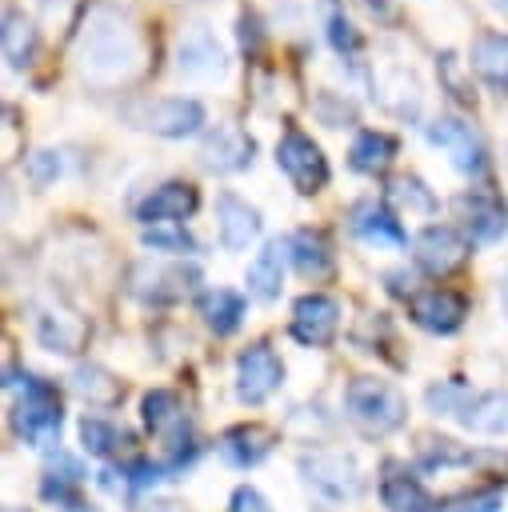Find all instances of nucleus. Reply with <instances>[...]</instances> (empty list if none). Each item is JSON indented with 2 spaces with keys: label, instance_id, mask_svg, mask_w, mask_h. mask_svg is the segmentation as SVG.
Masks as SVG:
<instances>
[{
  "label": "nucleus",
  "instance_id": "f257e3e1",
  "mask_svg": "<svg viewBox=\"0 0 508 512\" xmlns=\"http://www.w3.org/2000/svg\"><path fill=\"white\" fill-rule=\"evenodd\" d=\"M76 72L92 88H120L144 72V36L128 12L112 4H92L76 32Z\"/></svg>",
  "mask_w": 508,
  "mask_h": 512
},
{
  "label": "nucleus",
  "instance_id": "f03ea898",
  "mask_svg": "<svg viewBox=\"0 0 508 512\" xmlns=\"http://www.w3.org/2000/svg\"><path fill=\"white\" fill-rule=\"evenodd\" d=\"M344 408H348L352 424L364 428L368 436H388L408 416V404H404L400 388L380 380V376H356L344 392Z\"/></svg>",
  "mask_w": 508,
  "mask_h": 512
},
{
  "label": "nucleus",
  "instance_id": "7ed1b4c3",
  "mask_svg": "<svg viewBox=\"0 0 508 512\" xmlns=\"http://www.w3.org/2000/svg\"><path fill=\"white\" fill-rule=\"evenodd\" d=\"M124 120L140 132H152L164 140H184L204 128V104L192 96H148V100H132L124 108Z\"/></svg>",
  "mask_w": 508,
  "mask_h": 512
},
{
  "label": "nucleus",
  "instance_id": "20e7f679",
  "mask_svg": "<svg viewBox=\"0 0 508 512\" xmlns=\"http://www.w3.org/2000/svg\"><path fill=\"white\" fill-rule=\"evenodd\" d=\"M200 268L192 260H140L128 272V292L144 304H180L188 292H196Z\"/></svg>",
  "mask_w": 508,
  "mask_h": 512
},
{
  "label": "nucleus",
  "instance_id": "39448f33",
  "mask_svg": "<svg viewBox=\"0 0 508 512\" xmlns=\"http://www.w3.org/2000/svg\"><path fill=\"white\" fill-rule=\"evenodd\" d=\"M60 420H64V408H60L56 384H48L40 376H24V396L12 408L16 432L28 444H52L60 436Z\"/></svg>",
  "mask_w": 508,
  "mask_h": 512
},
{
  "label": "nucleus",
  "instance_id": "423d86ee",
  "mask_svg": "<svg viewBox=\"0 0 508 512\" xmlns=\"http://www.w3.org/2000/svg\"><path fill=\"white\" fill-rule=\"evenodd\" d=\"M276 168L292 180V188L300 192V196H316L324 184H328V156H324V148L308 136V132H300V128H288L280 140H276Z\"/></svg>",
  "mask_w": 508,
  "mask_h": 512
},
{
  "label": "nucleus",
  "instance_id": "0eeeda50",
  "mask_svg": "<svg viewBox=\"0 0 508 512\" xmlns=\"http://www.w3.org/2000/svg\"><path fill=\"white\" fill-rule=\"evenodd\" d=\"M424 136H428V144H436V148L448 152V160H452L456 172L480 176V172L488 168L484 136H480L468 120H460V116H440V120H432V124L424 128Z\"/></svg>",
  "mask_w": 508,
  "mask_h": 512
},
{
  "label": "nucleus",
  "instance_id": "6e6552de",
  "mask_svg": "<svg viewBox=\"0 0 508 512\" xmlns=\"http://www.w3.org/2000/svg\"><path fill=\"white\" fill-rule=\"evenodd\" d=\"M176 68L188 80H224L228 76V52L208 24H188L176 36Z\"/></svg>",
  "mask_w": 508,
  "mask_h": 512
},
{
  "label": "nucleus",
  "instance_id": "1a4fd4ad",
  "mask_svg": "<svg viewBox=\"0 0 508 512\" xmlns=\"http://www.w3.org/2000/svg\"><path fill=\"white\" fill-rule=\"evenodd\" d=\"M284 384V364L272 352V344L256 340L236 356V396L244 404H264Z\"/></svg>",
  "mask_w": 508,
  "mask_h": 512
},
{
  "label": "nucleus",
  "instance_id": "9d476101",
  "mask_svg": "<svg viewBox=\"0 0 508 512\" xmlns=\"http://www.w3.org/2000/svg\"><path fill=\"white\" fill-rule=\"evenodd\" d=\"M300 472L328 500H356L360 488H364L360 468H356V460L348 452H304L300 456Z\"/></svg>",
  "mask_w": 508,
  "mask_h": 512
},
{
  "label": "nucleus",
  "instance_id": "9b49d317",
  "mask_svg": "<svg viewBox=\"0 0 508 512\" xmlns=\"http://www.w3.org/2000/svg\"><path fill=\"white\" fill-rule=\"evenodd\" d=\"M252 160H256V140L236 124H216L200 140V168L204 172L232 176V172L252 168Z\"/></svg>",
  "mask_w": 508,
  "mask_h": 512
},
{
  "label": "nucleus",
  "instance_id": "f8f14e48",
  "mask_svg": "<svg viewBox=\"0 0 508 512\" xmlns=\"http://www.w3.org/2000/svg\"><path fill=\"white\" fill-rule=\"evenodd\" d=\"M468 252H472V244L456 228H448V224H428L412 240V260L428 276H448V272L464 268Z\"/></svg>",
  "mask_w": 508,
  "mask_h": 512
},
{
  "label": "nucleus",
  "instance_id": "ddd939ff",
  "mask_svg": "<svg viewBox=\"0 0 508 512\" xmlns=\"http://www.w3.org/2000/svg\"><path fill=\"white\" fill-rule=\"evenodd\" d=\"M292 340H300L304 348H324L336 340L340 332V304L324 292H304L292 304V324H288Z\"/></svg>",
  "mask_w": 508,
  "mask_h": 512
},
{
  "label": "nucleus",
  "instance_id": "4468645a",
  "mask_svg": "<svg viewBox=\"0 0 508 512\" xmlns=\"http://www.w3.org/2000/svg\"><path fill=\"white\" fill-rule=\"evenodd\" d=\"M408 316L432 336H452L468 316V300L452 288H420L408 296Z\"/></svg>",
  "mask_w": 508,
  "mask_h": 512
},
{
  "label": "nucleus",
  "instance_id": "2eb2a0df",
  "mask_svg": "<svg viewBox=\"0 0 508 512\" xmlns=\"http://www.w3.org/2000/svg\"><path fill=\"white\" fill-rule=\"evenodd\" d=\"M36 340L48 348V352H64V356H76L84 344H88V320L76 316L72 308L56 304V300H44L36 304Z\"/></svg>",
  "mask_w": 508,
  "mask_h": 512
},
{
  "label": "nucleus",
  "instance_id": "dca6fc26",
  "mask_svg": "<svg viewBox=\"0 0 508 512\" xmlns=\"http://www.w3.org/2000/svg\"><path fill=\"white\" fill-rule=\"evenodd\" d=\"M196 208H200L196 184H188V180H164L160 188H152V192L136 204V220H140L144 228L180 224V220H188Z\"/></svg>",
  "mask_w": 508,
  "mask_h": 512
},
{
  "label": "nucleus",
  "instance_id": "f3484780",
  "mask_svg": "<svg viewBox=\"0 0 508 512\" xmlns=\"http://www.w3.org/2000/svg\"><path fill=\"white\" fill-rule=\"evenodd\" d=\"M456 212H460V220L476 244H496L508 236V204L496 192L472 188V192L456 196Z\"/></svg>",
  "mask_w": 508,
  "mask_h": 512
},
{
  "label": "nucleus",
  "instance_id": "a211bd4d",
  "mask_svg": "<svg viewBox=\"0 0 508 512\" xmlns=\"http://www.w3.org/2000/svg\"><path fill=\"white\" fill-rule=\"evenodd\" d=\"M216 232H220V244L228 252H240L260 236V212L244 196L220 192L216 196Z\"/></svg>",
  "mask_w": 508,
  "mask_h": 512
},
{
  "label": "nucleus",
  "instance_id": "6ab92c4d",
  "mask_svg": "<svg viewBox=\"0 0 508 512\" xmlns=\"http://www.w3.org/2000/svg\"><path fill=\"white\" fill-rule=\"evenodd\" d=\"M348 228H352L364 244H376V248H404V244H408L400 220H396L380 200H356L352 212H348Z\"/></svg>",
  "mask_w": 508,
  "mask_h": 512
},
{
  "label": "nucleus",
  "instance_id": "aec40b11",
  "mask_svg": "<svg viewBox=\"0 0 508 512\" xmlns=\"http://www.w3.org/2000/svg\"><path fill=\"white\" fill-rule=\"evenodd\" d=\"M380 500H384L388 512H440V504L424 492V484L404 464H384Z\"/></svg>",
  "mask_w": 508,
  "mask_h": 512
},
{
  "label": "nucleus",
  "instance_id": "412c9836",
  "mask_svg": "<svg viewBox=\"0 0 508 512\" xmlns=\"http://www.w3.org/2000/svg\"><path fill=\"white\" fill-rule=\"evenodd\" d=\"M284 268H288V240H268L256 260L248 264V292L264 304L280 300V288H284Z\"/></svg>",
  "mask_w": 508,
  "mask_h": 512
},
{
  "label": "nucleus",
  "instance_id": "4be33fe9",
  "mask_svg": "<svg viewBox=\"0 0 508 512\" xmlns=\"http://www.w3.org/2000/svg\"><path fill=\"white\" fill-rule=\"evenodd\" d=\"M272 444H276V436H272V428H264V424H236V428H228L224 436H220V456H224V464H232V468H252V464H260L268 452H272Z\"/></svg>",
  "mask_w": 508,
  "mask_h": 512
},
{
  "label": "nucleus",
  "instance_id": "5701e85b",
  "mask_svg": "<svg viewBox=\"0 0 508 512\" xmlns=\"http://www.w3.org/2000/svg\"><path fill=\"white\" fill-rule=\"evenodd\" d=\"M376 100H380V108H388L392 116L416 120V116H420V104H424V92H420V80H416L408 68H384V72L376 76Z\"/></svg>",
  "mask_w": 508,
  "mask_h": 512
},
{
  "label": "nucleus",
  "instance_id": "b1692460",
  "mask_svg": "<svg viewBox=\"0 0 508 512\" xmlns=\"http://www.w3.org/2000/svg\"><path fill=\"white\" fill-rule=\"evenodd\" d=\"M288 256H292V264H296V272H300L304 280H328L332 268H336L332 244H328V236L316 232V228L292 232V236H288Z\"/></svg>",
  "mask_w": 508,
  "mask_h": 512
},
{
  "label": "nucleus",
  "instance_id": "393cba45",
  "mask_svg": "<svg viewBox=\"0 0 508 512\" xmlns=\"http://www.w3.org/2000/svg\"><path fill=\"white\" fill-rule=\"evenodd\" d=\"M472 72L492 88L508 96V32H480L472 40V56H468Z\"/></svg>",
  "mask_w": 508,
  "mask_h": 512
},
{
  "label": "nucleus",
  "instance_id": "a878e982",
  "mask_svg": "<svg viewBox=\"0 0 508 512\" xmlns=\"http://www.w3.org/2000/svg\"><path fill=\"white\" fill-rule=\"evenodd\" d=\"M0 48L8 68H28L40 52V28L32 24V16H24L20 8L4 12V28H0Z\"/></svg>",
  "mask_w": 508,
  "mask_h": 512
},
{
  "label": "nucleus",
  "instance_id": "bb28decb",
  "mask_svg": "<svg viewBox=\"0 0 508 512\" xmlns=\"http://www.w3.org/2000/svg\"><path fill=\"white\" fill-rule=\"evenodd\" d=\"M196 312H200V320H204L216 336H232V332L244 324L248 304H244V296L232 292V288H208V292H200Z\"/></svg>",
  "mask_w": 508,
  "mask_h": 512
},
{
  "label": "nucleus",
  "instance_id": "cd10ccee",
  "mask_svg": "<svg viewBox=\"0 0 508 512\" xmlns=\"http://www.w3.org/2000/svg\"><path fill=\"white\" fill-rule=\"evenodd\" d=\"M468 432L480 436H504L508 432V392H472L464 412L456 416Z\"/></svg>",
  "mask_w": 508,
  "mask_h": 512
},
{
  "label": "nucleus",
  "instance_id": "c85d7f7f",
  "mask_svg": "<svg viewBox=\"0 0 508 512\" xmlns=\"http://www.w3.org/2000/svg\"><path fill=\"white\" fill-rule=\"evenodd\" d=\"M396 152H400L396 136L376 132V128H364V132H356V140H352V148H348V164H352L356 172L376 176V172H384V168L396 160Z\"/></svg>",
  "mask_w": 508,
  "mask_h": 512
},
{
  "label": "nucleus",
  "instance_id": "c756f323",
  "mask_svg": "<svg viewBox=\"0 0 508 512\" xmlns=\"http://www.w3.org/2000/svg\"><path fill=\"white\" fill-rule=\"evenodd\" d=\"M68 380H72V392L84 396V400L96 404V408H112V404L124 396V384H120L104 364H76Z\"/></svg>",
  "mask_w": 508,
  "mask_h": 512
},
{
  "label": "nucleus",
  "instance_id": "7c9ffc66",
  "mask_svg": "<svg viewBox=\"0 0 508 512\" xmlns=\"http://www.w3.org/2000/svg\"><path fill=\"white\" fill-rule=\"evenodd\" d=\"M388 204H396V208L408 212V216H432V212H436L432 188H428L420 176H412V172H400V176L388 180Z\"/></svg>",
  "mask_w": 508,
  "mask_h": 512
},
{
  "label": "nucleus",
  "instance_id": "2f4dec72",
  "mask_svg": "<svg viewBox=\"0 0 508 512\" xmlns=\"http://www.w3.org/2000/svg\"><path fill=\"white\" fill-rule=\"evenodd\" d=\"M472 64L468 60H460L456 52H440L436 56V76H440V84L448 88V96L456 100V104H476V92H472Z\"/></svg>",
  "mask_w": 508,
  "mask_h": 512
},
{
  "label": "nucleus",
  "instance_id": "473e14b6",
  "mask_svg": "<svg viewBox=\"0 0 508 512\" xmlns=\"http://www.w3.org/2000/svg\"><path fill=\"white\" fill-rule=\"evenodd\" d=\"M144 248L152 252H172V256H196L200 252V240L184 228V224H156V228H144Z\"/></svg>",
  "mask_w": 508,
  "mask_h": 512
},
{
  "label": "nucleus",
  "instance_id": "72a5a7b5",
  "mask_svg": "<svg viewBox=\"0 0 508 512\" xmlns=\"http://www.w3.org/2000/svg\"><path fill=\"white\" fill-rule=\"evenodd\" d=\"M80 444H84V452H92V456H116L120 444H128V436L116 432V428H112L108 420H100V416H84V420H80Z\"/></svg>",
  "mask_w": 508,
  "mask_h": 512
},
{
  "label": "nucleus",
  "instance_id": "f704fd0d",
  "mask_svg": "<svg viewBox=\"0 0 508 512\" xmlns=\"http://www.w3.org/2000/svg\"><path fill=\"white\" fill-rule=\"evenodd\" d=\"M424 400H428V408L436 412V416H460L464 412V404L472 400V392L464 388V384H456V380H440V384H432L428 392H424Z\"/></svg>",
  "mask_w": 508,
  "mask_h": 512
},
{
  "label": "nucleus",
  "instance_id": "c9c22d12",
  "mask_svg": "<svg viewBox=\"0 0 508 512\" xmlns=\"http://www.w3.org/2000/svg\"><path fill=\"white\" fill-rule=\"evenodd\" d=\"M476 460L468 448H460L456 440H424L420 448V464L424 468H452V464H468Z\"/></svg>",
  "mask_w": 508,
  "mask_h": 512
},
{
  "label": "nucleus",
  "instance_id": "e433bc0d",
  "mask_svg": "<svg viewBox=\"0 0 508 512\" xmlns=\"http://www.w3.org/2000/svg\"><path fill=\"white\" fill-rule=\"evenodd\" d=\"M60 152L56 148H36V152H28L24 156V172H28V180L36 184V188H48L56 176H60Z\"/></svg>",
  "mask_w": 508,
  "mask_h": 512
},
{
  "label": "nucleus",
  "instance_id": "4c0bfd02",
  "mask_svg": "<svg viewBox=\"0 0 508 512\" xmlns=\"http://www.w3.org/2000/svg\"><path fill=\"white\" fill-rule=\"evenodd\" d=\"M328 44L336 52H356L360 48V32L352 28V20L344 16L340 4H328Z\"/></svg>",
  "mask_w": 508,
  "mask_h": 512
},
{
  "label": "nucleus",
  "instance_id": "58836bf2",
  "mask_svg": "<svg viewBox=\"0 0 508 512\" xmlns=\"http://www.w3.org/2000/svg\"><path fill=\"white\" fill-rule=\"evenodd\" d=\"M40 496H44V500H56V504H64L68 512H76V508H80V480L48 472V476L40 480Z\"/></svg>",
  "mask_w": 508,
  "mask_h": 512
},
{
  "label": "nucleus",
  "instance_id": "ea45409f",
  "mask_svg": "<svg viewBox=\"0 0 508 512\" xmlns=\"http://www.w3.org/2000/svg\"><path fill=\"white\" fill-rule=\"evenodd\" d=\"M440 512H500V492H460L448 496Z\"/></svg>",
  "mask_w": 508,
  "mask_h": 512
},
{
  "label": "nucleus",
  "instance_id": "a19ab883",
  "mask_svg": "<svg viewBox=\"0 0 508 512\" xmlns=\"http://www.w3.org/2000/svg\"><path fill=\"white\" fill-rule=\"evenodd\" d=\"M316 112H320V120H324L328 128H340L344 120H348V124L356 120V104H352V100H336V92H320V96H316Z\"/></svg>",
  "mask_w": 508,
  "mask_h": 512
},
{
  "label": "nucleus",
  "instance_id": "79ce46f5",
  "mask_svg": "<svg viewBox=\"0 0 508 512\" xmlns=\"http://www.w3.org/2000/svg\"><path fill=\"white\" fill-rule=\"evenodd\" d=\"M36 8L56 24H72V20L88 16V0H36Z\"/></svg>",
  "mask_w": 508,
  "mask_h": 512
},
{
  "label": "nucleus",
  "instance_id": "37998d69",
  "mask_svg": "<svg viewBox=\"0 0 508 512\" xmlns=\"http://www.w3.org/2000/svg\"><path fill=\"white\" fill-rule=\"evenodd\" d=\"M232 512H272L268 508V500L256 492V488H248V484H240L236 492H232V504H228Z\"/></svg>",
  "mask_w": 508,
  "mask_h": 512
},
{
  "label": "nucleus",
  "instance_id": "c03bdc74",
  "mask_svg": "<svg viewBox=\"0 0 508 512\" xmlns=\"http://www.w3.org/2000/svg\"><path fill=\"white\" fill-rule=\"evenodd\" d=\"M236 28H240V48H244V52H256V48H260V20H256L252 12H240Z\"/></svg>",
  "mask_w": 508,
  "mask_h": 512
},
{
  "label": "nucleus",
  "instance_id": "a18cd8bd",
  "mask_svg": "<svg viewBox=\"0 0 508 512\" xmlns=\"http://www.w3.org/2000/svg\"><path fill=\"white\" fill-rule=\"evenodd\" d=\"M500 308H504V316H508V276H504V284H500Z\"/></svg>",
  "mask_w": 508,
  "mask_h": 512
},
{
  "label": "nucleus",
  "instance_id": "49530a36",
  "mask_svg": "<svg viewBox=\"0 0 508 512\" xmlns=\"http://www.w3.org/2000/svg\"><path fill=\"white\" fill-rule=\"evenodd\" d=\"M4 512H28V508H4Z\"/></svg>",
  "mask_w": 508,
  "mask_h": 512
},
{
  "label": "nucleus",
  "instance_id": "de8ad7c7",
  "mask_svg": "<svg viewBox=\"0 0 508 512\" xmlns=\"http://www.w3.org/2000/svg\"><path fill=\"white\" fill-rule=\"evenodd\" d=\"M496 4H504V8H508V0H496Z\"/></svg>",
  "mask_w": 508,
  "mask_h": 512
},
{
  "label": "nucleus",
  "instance_id": "09e8293b",
  "mask_svg": "<svg viewBox=\"0 0 508 512\" xmlns=\"http://www.w3.org/2000/svg\"><path fill=\"white\" fill-rule=\"evenodd\" d=\"M172 4H188V0H172Z\"/></svg>",
  "mask_w": 508,
  "mask_h": 512
},
{
  "label": "nucleus",
  "instance_id": "8fccbe9b",
  "mask_svg": "<svg viewBox=\"0 0 508 512\" xmlns=\"http://www.w3.org/2000/svg\"><path fill=\"white\" fill-rule=\"evenodd\" d=\"M504 156H508V148H504Z\"/></svg>",
  "mask_w": 508,
  "mask_h": 512
}]
</instances>
